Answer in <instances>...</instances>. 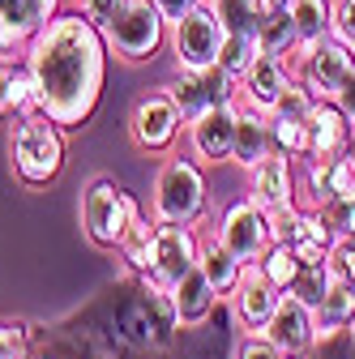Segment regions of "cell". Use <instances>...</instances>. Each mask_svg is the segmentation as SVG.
Returning <instances> with one entry per match:
<instances>
[{
  "label": "cell",
  "instance_id": "obj_1",
  "mask_svg": "<svg viewBox=\"0 0 355 359\" xmlns=\"http://www.w3.org/2000/svg\"><path fill=\"white\" fill-rule=\"evenodd\" d=\"M107 52L112 48L103 30L81 9L56 13L26 48V69L34 77V107L52 116L60 128H81L99 107Z\"/></svg>",
  "mask_w": 355,
  "mask_h": 359
},
{
  "label": "cell",
  "instance_id": "obj_2",
  "mask_svg": "<svg viewBox=\"0 0 355 359\" xmlns=\"http://www.w3.org/2000/svg\"><path fill=\"white\" fill-rule=\"evenodd\" d=\"M13 171L22 184H52V180L65 171V128L43 116V111H26L13 124Z\"/></svg>",
  "mask_w": 355,
  "mask_h": 359
},
{
  "label": "cell",
  "instance_id": "obj_3",
  "mask_svg": "<svg viewBox=\"0 0 355 359\" xmlns=\"http://www.w3.org/2000/svg\"><path fill=\"white\" fill-rule=\"evenodd\" d=\"M206 214V175L197 158H167L154 175V222L193 227Z\"/></svg>",
  "mask_w": 355,
  "mask_h": 359
},
{
  "label": "cell",
  "instance_id": "obj_4",
  "mask_svg": "<svg viewBox=\"0 0 355 359\" xmlns=\"http://www.w3.org/2000/svg\"><path fill=\"white\" fill-rule=\"evenodd\" d=\"M138 197L124 193L116 180H91L81 193V227L86 236H91V244L99 248H120L124 231H128V222L138 218Z\"/></svg>",
  "mask_w": 355,
  "mask_h": 359
},
{
  "label": "cell",
  "instance_id": "obj_5",
  "mask_svg": "<svg viewBox=\"0 0 355 359\" xmlns=\"http://www.w3.org/2000/svg\"><path fill=\"white\" fill-rule=\"evenodd\" d=\"M103 39L120 60L142 65V60H154V52L167 43V18L159 13L154 0H124V9L112 18Z\"/></svg>",
  "mask_w": 355,
  "mask_h": 359
},
{
  "label": "cell",
  "instance_id": "obj_6",
  "mask_svg": "<svg viewBox=\"0 0 355 359\" xmlns=\"http://www.w3.org/2000/svg\"><path fill=\"white\" fill-rule=\"evenodd\" d=\"M197 252H201V240L193 236V227L159 222V227H154V244H150V261L138 274L142 287L159 291V295H171L175 283H180L189 269H197Z\"/></svg>",
  "mask_w": 355,
  "mask_h": 359
},
{
  "label": "cell",
  "instance_id": "obj_7",
  "mask_svg": "<svg viewBox=\"0 0 355 359\" xmlns=\"http://www.w3.org/2000/svg\"><path fill=\"white\" fill-rule=\"evenodd\" d=\"M223 39H227V30L210 0H201L193 13L167 26V48L175 56V69H214L218 52H223Z\"/></svg>",
  "mask_w": 355,
  "mask_h": 359
},
{
  "label": "cell",
  "instance_id": "obj_8",
  "mask_svg": "<svg viewBox=\"0 0 355 359\" xmlns=\"http://www.w3.org/2000/svg\"><path fill=\"white\" fill-rule=\"evenodd\" d=\"M351 69H355V52L347 43H338L334 34L317 39V43H304V48L291 52V73L313 99H334Z\"/></svg>",
  "mask_w": 355,
  "mask_h": 359
},
{
  "label": "cell",
  "instance_id": "obj_9",
  "mask_svg": "<svg viewBox=\"0 0 355 359\" xmlns=\"http://www.w3.org/2000/svg\"><path fill=\"white\" fill-rule=\"evenodd\" d=\"M218 244H223L227 252H236L244 265L261 261L265 248L274 244V222H270V214H265L253 197H244V201L227 205L223 218H218Z\"/></svg>",
  "mask_w": 355,
  "mask_h": 359
},
{
  "label": "cell",
  "instance_id": "obj_10",
  "mask_svg": "<svg viewBox=\"0 0 355 359\" xmlns=\"http://www.w3.org/2000/svg\"><path fill=\"white\" fill-rule=\"evenodd\" d=\"M167 95L175 99V107H180V116H185V124L189 120H197L201 111H210V107H218V103H232V99H240V90H236V77H227L223 69H175V77L163 86Z\"/></svg>",
  "mask_w": 355,
  "mask_h": 359
},
{
  "label": "cell",
  "instance_id": "obj_11",
  "mask_svg": "<svg viewBox=\"0 0 355 359\" xmlns=\"http://www.w3.org/2000/svg\"><path fill=\"white\" fill-rule=\"evenodd\" d=\"M180 128H185V116H180V107H175V99L167 95V90L142 95L138 107H133V116H128L133 142H138V150H150V154L171 150L175 142H180Z\"/></svg>",
  "mask_w": 355,
  "mask_h": 359
},
{
  "label": "cell",
  "instance_id": "obj_12",
  "mask_svg": "<svg viewBox=\"0 0 355 359\" xmlns=\"http://www.w3.org/2000/svg\"><path fill=\"white\" fill-rule=\"evenodd\" d=\"M227 299H232L236 321H240L248 334H261L265 325H270V317H274L283 291L270 283V274L261 269V261H248L244 274H240V283H236V291H232Z\"/></svg>",
  "mask_w": 355,
  "mask_h": 359
},
{
  "label": "cell",
  "instance_id": "obj_13",
  "mask_svg": "<svg viewBox=\"0 0 355 359\" xmlns=\"http://www.w3.org/2000/svg\"><path fill=\"white\" fill-rule=\"evenodd\" d=\"M236 116H240V99L218 103L210 111H201L197 120H189V146L197 163H227L232 146H236Z\"/></svg>",
  "mask_w": 355,
  "mask_h": 359
},
{
  "label": "cell",
  "instance_id": "obj_14",
  "mask_svg": "<svg viewBox=\"0 0 355 359\" xmlns=\"http://www.w3.org/2000/svg\"><path fill=\"white\" fill-rule=\"evenodd\" d=\"M295 158H287V154H279V150H270L253 171H248V197L265 210V214H287V210H295L300 201H295V167H291Z\"/></svg>",
  "mask_w": 355,
  "mask_h": 359
},
{
  "label": "cell",
  "instance_id": "obj_15",
  "mask_svg": "<svg viewBox=\"0 0 355 359\" xmlns=\"http://www.w3.org/2000/svg\"><path fill=\"white\" fill-rule=\"evenodd\" d=\"M261 334L270 338L283 355H308V351L317 346V312L308 308L304 299H295V295L283 291V299H279V308H274L270 325H265Z\"/></svg>",
  "mask_w": 355,
  "mask_h": 359
},
{
  "label": "cell",
  "instance_id": "obj_16",
  "mask_svg": "<svg viewBox=\"0 0 355 359\" xmlns=\"http://www.w3.org/2000/svg\"><path fill=\"white\" fill-rule=\"evenodd\" d=\"M60 13V0H0V56L26 52L30 39Z\"/></svg>",
  "mask_w": 355,
  "mask_h": 359
},
{
  "label": "cell",
  "instance_id": "obj_17",
  "mask_svg": "<svg viewBox=\"0 0 355 359\" xmlns=\"http://www.w3.org/2000/svg\"><path fill=\"white\" fill-rule=\"evenodd\" d=\"M355 142L351 120L338 111L334 99H317L308 111V137H304V158H338Z\"/></svg>",
  "mask_w": 355,
  "mask_h": 359
},
{
  "label": "cell",
  "instance_id": "obj_18",
  "mask_svg": "<svg viewBox=\"0 0 355 359\" xmlns=\"http://www.w3.org/2000/svg\"><path fill=\"white\" fill-rule=\"evenodd\" d=\"M291 81H295V73H291V60H287V56L261 52V56L248 65V73L236 81V90H240V103H253V107H261V111H270V107L287 95Z\"/></svg>",
  "mask_w": 355,
  "mask_h": 359
},
{
  "label": "cell",
  "instance_id": "obj_19",
  "mask_svg": "<svg viewBox=\"0 0 355 359\" xmlns=\"http://www.w3.org/2000/svg\"><path fill=\"white\" fill-rule=\"evenodd\" d=\"M274 150L270 142V111H261L253 103H240V116H236V146H232V163L253 171L265 154Z\"/></svg>",
  "mask_w": 355,
  "mask_h": 359
},
{
  "label": "cell",
  "instance_id": "obj_20",
  "mask_svg": "<svg viewBox=\"0 0 355 359\" xmlns=\"http://www.w3.org/2000/svg\"><path fill=\"white\" fill-rule=\"evenodd\" d=\"M218 299H223V295H218V291L210 287V278L201 274V269H189V274H185L180 283H175V291H171V312H175V325H185V330L206 325Z\"/></svg>",
  "mask_w": 355,
  "mask_h": 359
},
{
  "label": "cell",
  "instance_id": "obj_21",
  "mask_svg": "<svg viewBox=\"0 0 355 359\" xmlns=\"http://www.w3.org/2000/svg\"><path fill=\"white\" fill-rule=\"evenodd\" d=\"M317 312V342H330V338H342L355 321V283H342L334 278L330 291L321 295V304L313 308Z\"/></svg>",
  "mask_w": 355,
  "mask_h": 359
},
{
  "label": "cell",
  "instance_id": "obj_22",
  "mask_svg": "<svg viewBox=\"0 0 355 359\" xmlns=\"http://www.w3.org/2000/svg\"><path fill=\"white\" fill-rule=\"evenodd\" d=\"M197 269L210 278V287H214L218 295H232L236 283H240V274H244V261H240L236 252H227L223 244H218V236H214V240L201 244V252H197Z\"/></svg>",
  "mask_w": 355,
  "mask_h": 359
},
{
  "label": "cell",
  "instance_id": "obj_23",
  "mask_svg": "<svg viewBox=\"0 0 355 359\" xmlns=\"http://www.w3.org/2000/svg\"><path fill=\"white\" fill-rule=\"evenodd\" d=\"M291 22H295V39L300 48L304 43H317L334 34V0H291Z\"/></svg>",
  "mask_w": 355,
  "mask_h": 359
},
{
  "label": "cell",
  "instance_id": "obj_24",
  "mask_svg": "<svg viewBox=\"0 0 355 359\" xmlns=\"http://www.w3.org/2000/svg\"><path fill=\"white\" fill-rule=\"evenodd\" d=\"M257 43H261V52H270V56H287L300 48V39H295V22L287 9H265L261 13V30H257Z\"/></svg>",
  "mask_w": 355,
  "mask_h": 359
},
{
  "label": "cell",
  "instance_id": "obj_25",
  "mask_svg": "<svg viewBox=\"0 0 355 359\" xmlns=\"http://www.w3.org/2000/svg\"><path fill=\"white\" fill-rule=\"evenodd\" d=\"M154 227H159V222H154V218H146V214L138 210V218L128 222V231H124V240H120V248H116V252L128 261V269H133V274H142V269H146V261H150Z\"/></svg>",
  "mask_w": 355,
  "mask_h": 359
},
{
  "label": "cell",
  "instance_id": "obj_26",
  "mask_svg": "<svg viewBox=\"0 0 355 359\" xmlns=\"http://www.w3.org/2000/svg\"><path fill=\"white\" fill-rule=\"evenodd\" d=\"M257 56H261V43H257L253 34H227V39H223V52H218V69L240 81Z\"/></svg>",
  "mask_w": 355,
  "mask_h": 359
},
{
  "label": "cell",
  "instance_id": "obj_27",
  "mask_svg": "<svg viewBox=\"0 0 355 359\" xmlns=\"http://www.w3.org/2000/svg\"><path fill=\"white\" fill-rule=\"evenodd\" d=\"M330 283H334L330 261H326V265H300V274H295V283L287 287V295L304 299L308 308H317V304H321V295L330 291Z\"/></svg>",
  "mask_w": 355,
  "mask_h": 359
},
{
  "label": "cell",
  "instance_id": "obj_28",
  "mask_svg": "<svg viewBox=\"0 0 355 359\" xmlns=\"http://www.w3.org/2000/svg\"><path fill=\"white\" fill-rule=\"evenodd\" d=\"M261 269L270 274V283H274L279 291H287V287L295 283V274H300V257H295L283 240H274L270 248H265V257H261Z\"/></svg>",
  "mask_w": 355,
  "mask_h": 359
},
{
  "label": "cell",
  "instance_id": "obj_29",
  "mask_svg": "<svg viewBox=\"0 0 355 359\" xmlns=\"http://www.w3.org/2000/svg\"><path fill=\"white\" fill-rule=\"evenodd\" d=\"M330 197H355V154L326 158V201Z\"/></svg>",
  "mask_w": 355,
  "mask_h": 359
},
{
  "label": "cell",
  "instance_id": "obj_30",
  "mask_svg": "<svg viewBox=\"0 0 355 359\" xmlns=\"http://www.w3.org/2000/svg\"><path fill=\"white\" fill-rule=\"evenodd\" d=\"M317 214L326 218V227L334 231V240L338 236H351L355 240V197H330V201L317 205Z\"/></svg>",
  "mask_w": 355,
  "mask_h": 359
},
{
  "label": "cell",
  "instance_id": "obj_31",
  "mask_svg": "<svg viewBox=\"0 0 355 359\" xmlns=\"http://www.w3.org/2000/svg\"><path fill=\"white\" fill-rule=\"evenodd\" d=\"M330 269H334V278L355 283V240L351 236H338L330 244Z\"/></svg>",
  "mask_w": 355,
  "mask_h": 359
},
{
  "label": "cell",
  "instance_id": "obj_32",
  "mask_svg": "<svg viewBox=\"0 0 355 359\" xmlns=\"http://www.w3.org/2000/svg\"><path fill=\"white\" fill-rule=\"evenodd\" d=\"M334 39L355 52V0H334Z\"/></svg>",
  "mask_w": 355,
  "mask_h": 359
},
{
  "label": "cell",
  "instance_id": "obj_33",
  "mask_svg": "<svg viewBox=\"0 0 355 359\" xmlns=\"http://www.w3.org/2000/svg\"><path fill=\"white\" fill-rule=\"evenodd\" d=\"M236 359H283V351L265 334H244V342L236 346Z\"/></svg>",
  "mask_w": 355,
  "mask_h": 359
},
{
  "label": "cell",
  "instance_id": "obj_34",
  "mask_svg": "<svg viewBox=\"0 0 355 359\" xmlns=\"http://www.w3.org/2000/svg\"><path fill=\"white\" fill-rule=\"evenodd\" d=\"M0 359H30L22 325H0Z\"/></svg>",
  "mask_w": 355,
  "mask_h": 359
},
{
  "label": "cell",
  "instance_id": "obj_35",
  "mask_svg": "<svg viewBox=\"0 0 355 359\" xmlns=\"http://www.w3.org/2000/svg\"><path fill=\"white\" fill-rule=\"evenodd\" d=\"M120 9H124V0H81V13L91 18L99 30H107V26H112V18H116Z\"/></svg>",
  "mask_w": 355,
  "mask_h": 359
},
{
  "label": "cell",
  "instance_id": "obj_36",
  "mask_svg": "<svg viewBox=\"0 0 355 359\" xmlns=\"http://www.w3.org/2000/svg\"><path fill=\"white\" fill-rule=\"evenodd\" d=\"M13 65L9 56H0V120H9L13 116V103H9V86H13Z\"/></svg>",
  "mask_w": 355,
  "mask_h": 359
},
{
  "label": "cell",
  "instance_id": "obj_37",
  "mask_svg": "<svg viewBox=\"0 0 355 359\" xmlns=\"http://www.w3.org/2000/svg\"><path fill=\"white\" fill-rule=\"evenodd\" d=\"M334 103H338V111L351 120V128H355V69L347 73V81L338 86V95H334Z\"/></svg>",
  "mask_w": 355,
  "mask_h": 359
},
{
  "label": "cell",
  "instance_id": "obj_38",
  "mask_svg": "<svg viewBox=\"0 0 355 359\" xmlns=\"http://www.w3.org/2000/svg\"><path fill=\"white\" fill-rule=\"evenodd\" d=\"M154 5H159V13H163V18H167V26H171V22H180L185 13H193L201 0H154Z\"/></svg>",
  "mask_w": 355,
  "mask_h": 359
},
{
  "label": "cell",
  "instance_id": "obj_39",
  "mask_svg": "<svg viewBox=\"0 0 355 359\" xmlns=\"http://www.w3.org/2000/svg\"><path fill=\"white\" fill-rule=\"evenodd\" d=\"M270 9H291V0H265Z\"/></svg>",
  "mask_w": 355,
  "mask_h": 359
},
{
  "label": "cell",
  "instance_id": "obj_40",
  "mask_svg": "<svg viewBox=\"0 0 355 359\" xmlns=\"http://www.w3.org/2000/svg\"><path fill=\"white\" fill-rule=\"evenodd\" d=\"M347 338H351V342H355V321H351V330H347Z\"/></svg>",
  "mask_w": 355,
  "mask_h": 359
},
{
  "label": "cell",
  "instance_id": "obj_41",
  "mask_svg": "<svg viewBox=\"0 0 355 359\" xmlns=\"http://www.w3.org/2000/svg\"><path fill=\"white\" fill-rule=\"evenodd\" d=\"M283 359H304V355H283Z\"/></svg>",
  "mask_w": 355,
  "mask_h": 359
}]
</instances>
